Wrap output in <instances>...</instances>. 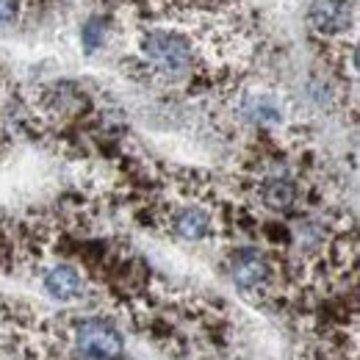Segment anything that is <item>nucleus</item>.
<instances>
[{"label":"nucleus","instance_id":"obj_6","mask_svg":"<svg viewBox=\"0 0 360 360\" xmlns=\"http://www.w3.org/2000/svg\"><path fill=\"white\" fill-rule=\"evenodd\" d=\"M261 197H264V205L271 208V211H288L294 205V200H297V188H294L291 180L274 178L264 186Z\"/></svg>","mask_w":360,"mask_h":360},{"label":"nucleus","instance_id":"obj_5","mask_svg":"<svg viewBox=\"0 0 360 360\" xmlns=\"http://www.w3.org/2000/svg\"><path fill=\"white\" fill-rule=\"evenodd\" d=\"M45 288L53 300L67 302V300H75L81 294L84 283H81V274L72 269V266H56L45 277Z\"/></svg>","mask_w":360,"mask_h":360},{"label":"nucleus","instance_id":"obj_2","mask_svg":"<svg viewBox=\"0 0 360 360\" xmlns=\"http://www.w3.org/2000/svg\"><path fill=\"white\" fill-rule=\"evenodd\" d=\"M75 344H78V352L89 360H117L125 349L120 330L100 319H89L78 324Z\"/></svg>","mask_w":360,"mask_h":360},{"label":"nucleus","instance_id":"obj_9","mask_svg":"<svg viewBox=\"0 0 360 360\" xmlns=\"http://www.w3.org/2000/svg\"><path fill=\"white\" fill-rule=\"evenodd\" d=\"M17 8H20L17 0H0V25L11 22V20L17 17Z\"/></svg>","mask_w":360,"mask_h":360},{"label":"nucleus","instance_id":"obj_8","mask_svg":"<svg viewBox=\"0 0 360 360\" xmlns=\"http://www.w3.org/2000/svg\"><path fill=\"white\" fill-rule=\"evenodd\" d=\"M103 39V34H100V20H91L89 25L84 28V42H86V50H94V45Z\"/></svg>","mask_w":360,"mask_h":360},{"label":"nucleus","instance_id":"obj_4","mask_svg":"<svg viewBox=\"0 0 360 360\" xmlns=\"http://www.w3.org/2000/svg\"><path fill=\"white\" fill-rule=\"evenodd\" d=\"M266 274H269V266H266V261L255 250L236 252V258H233V280H236V285L255 288L258 283L266 280Z\"/></svg>","mask_w":360,"mask_h":360},{"label":"nucleus","instance_id":"obj_3","mask_svg":"<svg viewBox=\"0 0 360 360\" xmlns=\"http://www.w3.org/2000/svg\"><path fill=\"white\" fill-rule=\"evenodd\" d=\"M308 20L321 34L347 31V25L352 20V0H314Z\"/></svg>","mask_w":360,"mask_h":360},{"label":"nucleus","instance_id":"obj_7","mask_svg":"<svg viewBox=\"0 0 360 360\" xmlns=\"http://www.w3.org/2000/svg\"><path fill=\"white\" fill-rule=\"evenodd\" d=\"M208 227H211V219L200 208H186V211H180L178 217H175V233L183 236V238H191V241L202 238L208 233Z\"/></svg>","mask_w":360,"mask_h":360},{"label":"nucleus","instance_id":"obj_1","mask_svg":"<svg viewBox=\"0 0 360 360\" xmlns=\"http://www.w3.org/2000/svg\"><path fill=\"white\" fill-rule=\"evenodd\" d=\"M144 58L164 75H180L191 67V42L175 31H153L141 39Z\"/></svg>","mask_w":360,"mask_h":360}]
</instances>
